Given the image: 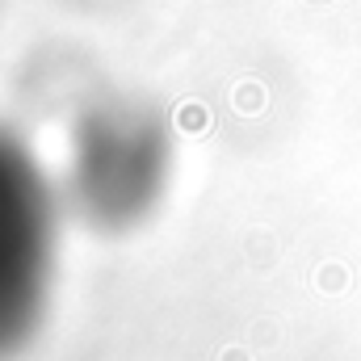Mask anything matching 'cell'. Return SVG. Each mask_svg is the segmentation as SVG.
<instances>
[{
	"instance_id": "7a4b0ae2",
	"label": "cell",
	"mask_w": 361,
	"mask_h": 361,
	"mask_svg": "<svg viewBox=\"0 0 361 361\" xmlns=\"http://www.w3.org/2000/svg\"><path fill=\"white\" fill-rule=\"evenodd\" d=\"M55 189L34 152L0 126V361L17 357L51 298L55 269Z\"/></svg>"
},
{
	"instance_id": "6da1fadb",
	"label": "cell",
	"mask_w": 361,
	"mask_h": 361,
	"mask_svg": "<svg viewBox=\"0 0 361 361\" xmlns=\"http://www.w3.org/2000/svg\"><path fill=\"white\" fill-rule=\"evenodd\" d=\"M173 173V139L143 105H101L76 126L68 197L101 231L143 223Z\"/></svg>"
}]
</instances>
